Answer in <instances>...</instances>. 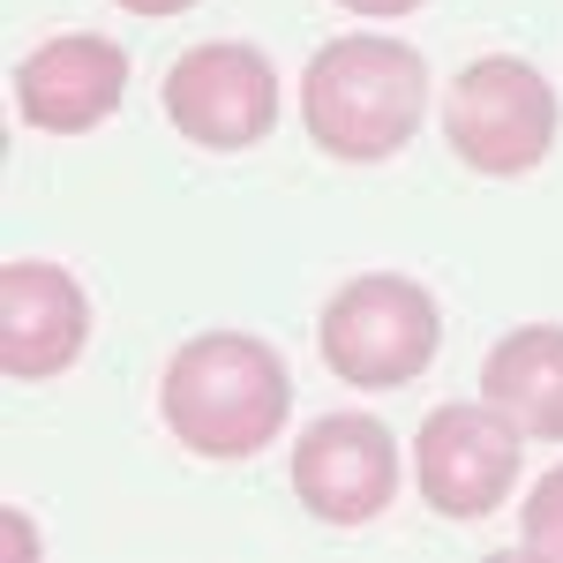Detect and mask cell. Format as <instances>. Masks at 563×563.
<instances>
[{
    "instance_id": "obj_1",
    "label": "cell",
    "mask_w": 563,
    "mask_h": 563,
    "mask_svg": "<svg viewBox=\"0 0 563 563\" xmlns=\"http://www.w3.org/2000/svg\"><path fill=\"white\" fill-rule=\"evenodd\" d=\"M158 413L174 443H188L196 459H256L263 443L286 435L294 376L278 346H263L249 331H203L166 361Z\"/></svg>"
},
{
    "instance_id": "obj_2",
    "label": "cell",
    "mask_w": 563,
    "mask_h": 563,
    "mask_svg": "<svg viewBox=\"0 0 563 563\" xmlns=\"http://www.w3.org/2000/svg\"><path fill=\"white\" fill-rule=\"evenodd\" d=\"M421 113H429V60L406 38L353 31V38L316 45V60L301 68V121L316 151L346 166H376L406 151Z\"/></svg>"
},
{
    "instance_id": "obj_3",
    "label": "cell",
    "mask_w": 563,
    "mask_h": 563,
    "mask_svg": "<svg viewBox=\"0 0 563 563\" xmlns=\"http://www.w3.org/2000/svg\"><path fill=\"white\" fill-rule=\"evenodd\" d=\"M435 339H443V316H435L429 286H413L398 271H361V278H346L323 301V323H316L323 368L339 384H361V390L413 384L435 361Z\"/></svg>"
},
{
    "instance_id": "obj_4",
    "label": "cell",
    "mask_w": 563,
    "mask_h": 563,
    "mask_svg": "<svg viewBox=\"0 0 563 563\" xmlns=\"http://www.w3.org/2000/svg\"><path fill=\"white\" fill-rule=\"evenodd\" d=\"M443 143L488 180H519L549 158L556 143V90L549 76L519 53H488L474 68H459V84L443 98Z\"/></svg>"
},
{
    "instance_id": "obj_5",
    "label": "cell",
    "mask_w": 563,
    "mask_h": 563,
    "mask_svg": "<svg viewBox=\"0 0 563 563\" xmlns=\"http://www.w3.org/2000/svg\"><path fill=\"white\" fill-rule=\"evenodd\" d=\"M166 121L203 151H249L278 129V68L241 38L188 45L166 68Z\"/></svg>"
},
{
    "instance_id": "obj_6",
    "label": "cell",
    "mask_w": 563,
    "mask_h": 563,
    "mask_svg": "<svg viewBox=\"0 0 563 563\" xmlns=\"http://www.w3.org/2000/svg\"><path fill=\"white\" fill-rule=\"evenodd\" d=\"M413 481L443 519H488L519 488V429L496 406H435L413 435Z\"/></svg>"
},
{
    "instance_id": "obj_7",
    "label": "cell",
    "mask_w": 563,
    "mask_h": 563,
    "mask_svg": "<svg viewBox=\"0 0 563 563\" xmlns=\"http://www.w3.org/2000/svg\"><path fill=\"white\" fill-rule=\"evenodd\" d=\"M294 496L323 526H368L398 496V435L376 413H323L294 443Z\"/></svg>"
},
{
    "instance_id": "obj_8",
    "label": "cell",
    "mask_w": 563,
    "mask_h": 563,
    "mask_svg": "<svg viewBox=\"0 0 563 563\" xmlns=\"http://www.w3.org/2000/svg\"><path fill=\"white\" fill-rule=\"evenodd\" d=\"M129 98V53L98 31H60L15 60V113L38 135H90Z\"/></svg>"
},
{
    "instance_id": "obj_9",
    "label": "cell",
    "mask_w": 563,
    "mask_h": 563,
    "mask_svg": "<svg viewBox=\"0 0 563 563\" xmlns=\"http://www.w3.org/2000/svg\"><path fill=\"white\" fill-rule=\"evenodd\" d=\"M90 346V294L60 263L15 256L0 263V368L15 384H45L76 368Z\"/></svg>"
},
{
    "instance_id": "obj_10",
    "label": "cell",
    "mask_w": 563,
    "mask_h": 563,
    "mask_svg": "<svg viewBox=\"0 0 563 563\" xmlns=\"http://www.w3.org/2000/svg\"><path fill=\"white\" fill-rule=\"evenodd\" d=\"M481 398L533 443H563V323L504 331L481 361Z\"/></svg>"
},
{
    "instance_id": "obj_11",
    "label": "cell",
    "mask_w": 563,
    "mask_h": 563,
    "mask_svg": "<svg viewBox=\"0 0 563 563\" xmlns=\"http://www.w3.org/2000/svg\"><path fill=\"white\" fill-rule=\"evenodd\" d=\"M519 541L533 549V556H556V563H563V466H549V474L526 488Z\"/></svg>"
},
{
    "instance_id": "obj_12",
    "label": "cell",
    "mask_w": 563,
    "mask_h": 563,
    "mask_svg": "<svg viewBox=\"0 0 563 563\" xmlns=\"http://www.w3.org/2000/svg\"><path fill=\"white\" fill-rule=\"evenodd\" d=\"M339 8H353V15H376V23H384V15H413L421 0H339Z\"/></svg>"
},
{
    "instance_id": "obj_13",
    "label": "cell",
    "mask_w": 563,
    "mask_h": 563,
    "mask_svg": "<svg viewBox=\"0 0 563 563\" xmlns=\"http://www.w3.org/2000/svg\"><path fill=\"white\" fill-rule=\"evenodd\" d=\"M121 8H129V15H188L196 0H121Z\"/></svg>"
}]
</instances>
